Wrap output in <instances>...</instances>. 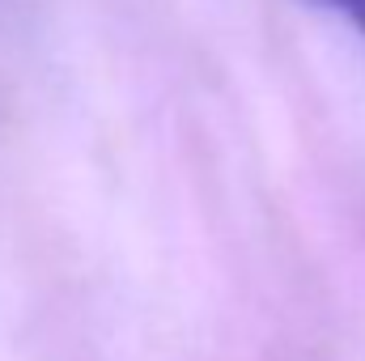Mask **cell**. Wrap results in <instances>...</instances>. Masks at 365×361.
Listing matches in <instances>:
<instances>
[{
  "instance_id": "1",
  "label": "cell",
  "mask_w": 365,
  "mask_h": 361,
  "mask_svg": "<svg viewBox=\"0 0 365 361\" xmlns=\"http://www.w3.org/2000/svg\"><path fill=\"white\" fill-rule=\"evenodd\" d=\"M323 9H331V13H340L349 26H357L365 34V0H319Z\"/></svg>"
}]
</instances>
